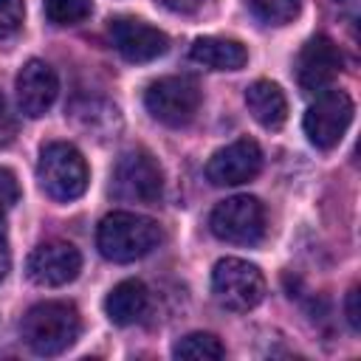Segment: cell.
<instances>
[{
  "label": "cell",
  "mask_w": 361,
  "mask_h": 361,
  "mask_svg": "<svg viewBox=\"0 0 361 361\" xmlns=\"http://www.w3.org/2000/svg\"><path fill=\"white\" fill-rule=\"evenodd\" d=\"M161 243V226L135 212H113L96 228V245L110 262H133Z\"/></svg>",
  "instance_id": "6da1fadb"
},
{
  "label": "cell",
  "mask_w": 361,
  "mask_h": 361,
  "mask_svg": "<svg viewBox=\"0 0 361 361\" xmlns=\"http://www.w3.org/2000/svg\"><path fill=\"white\" fill-rule=\"evenodd\" d=\"M82 330L79 310L71 302H39L34 305L20 324L23 341L37 355H59L65 353Z\"/></svg>",
  "instance_id": "7a4b0ae2"
},
{
  "label": "cell",
  "mask_w": 361,
  "mask_h": 361,
  "mask_svg": "<svg viewBox=\"0 0 361 361\" xmlns=\"http://www.w3.org/2000/svg\"><path fill=\"white\" fill-rule=\"evenodd\" d=\"M37 178H39V186L48 197L68 203V200H76V197L85 195L90 172H87V164H85L82 152L73 144L51 141L39 152Z\"/></svg>",
  "instance_id": "3957f363"
},
{
  "label": "cell",
  "mask_w": 361,
  "mask_h": 361,
  "mask_svg": "<svg viewBox=\"0 0 361 361\" xmlns=\"http://www.w3.org/2000/svg\"><path fill=\"white\" fill-rule=\"evenodd\" d=\"M212 293L220 307L245 313L265 299V276L254 262L226 257L212 271Z\"/></svg>",
  "instance_id": "277c9868"
},
{
  "label": "cell",
  "mask_w": 361,
  "mask_h": 361,
  "mask_svg": "<svg viewBox=\"0 0 361 361\" xmlns=\"http://www.w3.org/2000/svg\"><path fill=\"white\" fill-rule=\"evenodd\" d=\"M113 195L127 203L155 206L164 195V172L147 149L124 152L113 166Z\"/></svg>",
  "instance_id": "5b68a950"
},
{
  "label": "cell",
  "mask_w": 361,
  "mask_h": 361,
  "mask_svg": "<svg viewBox=\"0 0 361 361\" xmlns=\"http://www.w3.org/2000/svg\"><path fill=\"white\" fill-rule=\"evenodd\" d=\"M147 113L166 127H186L200 110V87L189 76L155 79L144 93Z\"/></svg>",
  "instance_id": "8992f818"
},
{
  "label": "cell",
  "mask_w": 361,
  "mask_h": 361,
  "mask_svg": "<svg viewBox=\"0 0 361 361\" xmlns=\"http://www.w3.org/2000/svg\"><path fill=\"white\" fill-rule=\"evenodd\" d=\"M209 228L217 240L234 245H254L265 234V209L251 195H234L214 206Z\"/></svg>",
  "instance_id": "52a82bcc"
},
{
  "label": "cell",
  "mask_w": 361,
  "mask_h": 361,
  "mask_svg": "<svg viewBox=\"0 0 361 361\" xmlns=\"http://www.w3.org/2000/svg\"><path fill=\"white\" fill-rule=\"evenodd\" d=\"M353 113H355L353 99L344 90L330 87L324 93H316V102L305 110V121H302L305 135L319 149H333L344 138V133L353 121Z\"/></svg>",
  "instance_id": "ba28073f"
},
{
  "label": "cell",
  "mask_w": 361,
  "mask_h": 361,
  "mask_svg": "<svg viewBox=\"0 0 361 361\" xmlns=\"http://www.w3.org/2000/svg\"><path fill=\"white\" fill-rule=\"evenodd\" d=\"M341 68H344V56H341L338 45L330 37L316 34L302 45V51L296 56V82L305 93L316 96V93H324L333 87Z\"/></svg>",
  "instance_id": "9c48e42d"
},
{
  "label": "cell",
  "mask_w": 361,
  "mask_h": 361,
  "mask_svg": "<svg viewBox=\"0 0 361 361\" xmlns=\"http://www.w3.org/2000/svg\"><path fill=\"white\" fill-rule=\"evenodd\" d=\"M25 271H28L31 282H37L42 288H59V285H68V282H73L79 276L82 254H79V248L73 243L48 240V243L37 245L28 254Z\"/></svg>",
  "instance_id": "30bf717a"
},
{
  "label": "cell",
  "mask_w": 361,
  "mask_h": 361,
  "mask_svg": "<svg viewBox=\"0 0 361 361\" xmlns=\"http://www.w3.org/2000/svg\"><path fill=\"white\" fill-rule=\"evenodd\" d=\"M107 39L127 62H152L169 48L166 34L138 17H113L107 23Z\"/></svg>",
  "instance_id": "8fae6325"
},
{
  "label": "cell",
  "mask_w": 361,
  "mask_h": 361,
  "mask_svg": "<svg viewBox=\"0 0 361 361\" xmlns=\"http://www.w3.org/2000/svg\"><path fill=\"white\" fill-rule=\"evenodd\" d=\"M262 169V149L254 138H237L217 149L206 164V178L214 186H240L257 178Z\"/></svg>",
  "instance_id": "7c38bea8"
},
{
  "label": "cell",
  "mask_w": 361,
  "mask_h": 361,
  "mask_svg": "<svg viewBox=\"0 0 361 361\" xmlns=\"http://www.w3.org/2000/svg\"><path fill=\"white\" fill-rule=\"evenodd\" d=\"M56 93H59V79L48 62L28 59L23 65V71L17 73V102L25 116H31V118L45 116V110L54 104Z\"/></svg>",
  "instance_id": "4fadbf2b"
},
{
  "label": "cell",
  "mask_w": 361,
  "mask_h": 361,
  "mask_svg": "<svg viewBox=\"0 0 361 361\" xmlns=\"http://www.w3.org/2000/svg\"><path fill=\"white\" fill-rule=\"evenodd\" d=\"M245 104L254 121L262 124L265 130H279L288 118V99L276 82H268V79L251 82L245 87Z\"/></svg>",
  "instance_id": "5bb4252c"
},
{
  "label": "cell",
  "mask_w": 361,
  "mask_h": 361,
  "mask_svg": "<svg viewBox=\"0 0 361 361\" xmlns=\"http://www.w3.org/2000/svg\"><path fill=\"white\" fill-rule=\"evenodd\" d=\"M149 307V290L144 282L138 279H124L118 282L107 299H104V313L113 324L118 327H127V324H135Z\"/></svg>",
  "instance_id": "9a60e30c"
},
{
  "label": "cell",
  "mask_w": 361,
  "mask_h": 361,
  "mask_svg": "<svg viewBox=\"0 0 361 361\" xmlns=\"http://www.w3.org/2000/svg\"><path fill=\"white\" fill-rule=\"evenodd\" d=\"M189 56L212 71H240L248 62L245 45L228 37H197L189 48Z\"/></svg>",
  "instance_id": "2e32d148"
},
{
  "label": "cell",
  "mask_w": 361,
  "mask_h": 361,
  "mask_svg": "<svg viewBox=\"0 0 361 361\" xmlns=\"http://www.w3.org/2000/svg\"><path fill=\"white\" fill-rule=\"evenodd\" d=\"M71 116L73 121L96 135H110L118 130V110L102 99H79L71 104Z\"/></svg>",
  "instance_id": "e0dca14e"
},
{
  "label": "cell",
  "mask_w": 361,
  "mask_h": 361,
  "mask_svg": "<svg viewBox=\"0 0 361 361\" xmlns=\"http://www.w3.org/2000/svg\"><path fill=\"white\" fill-rule=\"evenodd\" d=\"M172 355L175 358H189V361H217V358L226 355V347L212 333H189V336L175 341Z\"/></svg>",
  "instance_id": "ac0fdd59"
},
{
  "label": "cell",
  "mask_w": 361,
  "mask_h": 361,
  "mask_svg": "<svg viewBox=\"0 0 361 361\" xmlns=\"http://www.w3.org/2000/svg\"><path fill=\"white\" fill-rule=\"evenodd\" d=\"M42 8H45L48 23L65 28V25L85 23L90 17V11H93V3L90 0H45Z\"/></svg>",
  "instance_id": "d6986e66"
},
{
  "label": "cell",
  "mask_w": 361,
  "mask_h": 361,
  "mask_svg": "<svg viewBox=\"0 0 361 361\" xmlns=\"http://www.w3.org/2000/svg\"><path fill=\"white\" fill-rule=\"evenodd\" d=\"M248 3H251V11L268 25H285L302 8V0H248Z\"/></svg>",
  "instance_id": "ffe728a7"
},
{
  "label": "cell",
  "mask_w": 361,
  "mask_h": 361,
  "mask_svg": "<svg viewBox=\"0 0 361 361\" xmlns=\"http://www.w3.org/2000/svg\"><path fill=\"white\" fill-rule=\"evenodd\" d=\"M23 0H0V37H11L23 25Z\"/></svg>",
  "instance_id": "44dd1931"
},
{
  "label": "cell",
  "mask_w": 361,
  "mask_h": 361,
  "mask_svg": "<svg viewBox=\"0 0 361 361\" xmlns=\"http://www.w3.org/2000/svg\"><path fill=\"white\" fill-rule=\"evenodd\" d=\"M20 200V183L11 169H0V217L8 214Z\"/></svg>",
  "instance_id": "7402d4cb"
},
{
  "label": "cell",
  "mask_w": 361,
  "mask_h": 361,
  "mask_svg": "<svg viewBox=\"0 0 361 361\" xmlns=\"http://www.w3.org/2000/svg\"><path fill=\"white\" fill-rule=\"evenodd\" d=\"M14 135H17V118H14V113L8 110V102L0 96V147L11 144Z\"/></svg>",
  "instance_id": "603a6c76"
},
{
  "label": "cell",
  "mask_w": 361,
  "mask_h": 361,
  "mask_svg": "<svg viewBox=\"0 0 361 361\" xmlns=\"http://www.w3.org/2000/svg\"><path fill=\"white\" fill-rule=\"evenodd\" d=\"M358 288L353 285L350 288V293H347V299H344V313H347V322H350V327L353 330H361V307H358Z\"/></svg>",
  "instance_id": "cb8c5ba5"
},
{
  "label": "cell",
  "mask_w": 361,
  "mask_h": 361,
  "mask_svg": "<svg viewBox=\"0 0 361 361\" xmlns=\"http://www.w3.org/2000/svg\"><path fill=\"white\" fill-rule=\"evenodd\" d=\"M206 3H209V0H164V6H166V8L180 11V14H192V11L203 8Z\"/></svg>",
  "instance_id": "d4e9b609"
},
{
  "label": "cell",
  "mask_w": 361,
  "mask_h": 361,
  "mask_svg": "<svg viewBox=\"0 0 361 361\" xmlns=\"http://www.w3.org/2000/svg\"><path fill=\"white\" fill-rule=\"evenodd\" d=\"M8 268H11V251H8V240H6V231L0 228V282L6 279Z\"/></svg>",
  "instance_id": "484cf974"
}]
</instances>
